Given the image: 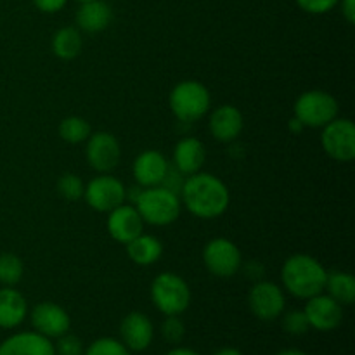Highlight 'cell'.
I'll use <instances>...</instances> for the list:
<instances>
[{
	"label": "cell",
	"mask_w": 355,
	"mask_h": 355,
	"mask_svg": "<svg viewBox=\"0 0 355 355\" xmlns=\"http://www.w3.org/2000/svg\"><path fill=\"white\" fill-rule=\"evenodd\" d=\"M342 12H343V17L347 19V23L354 24L355 23V0H342Z\"/></svg>",
	"instance_id": "cell-35"
},
{
	"label": "cell",
	"mask_w": 355,
	"mask_h": 355,
	"mask_svg": "<svg viewBox=\"0 0 355 355\" xmlns=\"http://www.w3.org/2000/svg\"><path fill=\"white\" fill-rule=\"evenodd\" d=\"M304 312L307 315L309 326L322 333L335 331L343 321V305L324 293L309 298Z\"/></svg>",
	"instance_id": "cell-13"
},
{
	"label": "cell",
	"mask_w": 355,
	"mask_h": 355,
	"mask_svg": "<svg viewBox=\"0 0 355 355\" xmlns=\"http://www.w3.org/2000/svg\"><path fill=\"white\" fill-rule=\"evenodd\" d=\"M31 326L37 333L47 338H59L71 328V318L61 305L54 302H42L35 305L30 314Z\"/></svg>",
	"instance_id": "cell-12"
},
{
	"label": "cell",
	"mask_w": 355,
	"mask_h": 355,
	"mask_svg": "<svg viewBox=\"0 0 355 355\" xmlns=\"http://www.w3.org/2000/svg\"><path fill=\"white\" fill-rule=\"evenodd\" d=\"M245 127L243 113L232 104H222L217 110L211 111L208 128L214 139L220 142H232L241 135Z\"/></svg>",
	"instance_id": "cell-17"
},
{
	"label": "cell",
	"mask_w": 355,
	"mask_h": 355,
	"mask_svg": "<svg viewBox=\"0 0 355 355\" xmlns=\"http://www.w3.org/2000/svg\"><path fill=\"white\" fill-rule=\"evenodd\" d=\"M211 355H245L239 349H234V347H224V349H218L217 352Z\"/></svg>",
	"instance_id": "cell-38"
},
{
	"label": "cell",
	"mask_w": 355,
	"mask_h": 355,
	"mask_svg": "<svg viewBox=\"0 0 355 355\" xmlns=\"http://www.w3.org/2000/svg\"><path fill=\"white\" fill-rule=\"evenodd\" d=\"M283 329L288 333V335L300 336L305 335V333L311 329L307 321V315H305L304 311H290L284 314L283 312Z\"/></svg>",
	"instance_id": "cell-29"
},
{
	"label": "cell",
	"mask_w": 355,
	"mask_h": 355,
	"mask_svg": "<svg viewBox=\"0 0 355 355\" xmlns=\"http://www.w3.org/2000/svg\"><path fill=\"white\" fill-rule=\"evenodd\" d=\"M0 355H55L51 338L37 331H21L0 343Z\"/></svg>",
	"instance_id": "cell-18"
},
{
	"label": "cell",
	"mask_w": 355,
	"mask_h": 355,
	"mask_svg": "<svg viewBox=\"0 0 355 355\" xmlns=\"http://www.w3.org/2000/svg\"><path fill=\"white\" fill-rule=\"evenodd\" d=\"M55 355H83V347L82 340L75 335H69V333H64L62 336H59L58 342L54 345Z\"/></svg>",
	"instance_id": "cell-31"
},
{
	"label": "cell",
	"mask_w": 355,
	"mask_h": 355,
	"mask_svg": "<svg viewBox=\"0 0 355 355\" xmlns=\"http://www.w3.org/2000/svg\"><path fill=\"white\" fill-rule=\"evenodd\" d=\"M83 191H85V184L82 182L78 175L75 173H64L59 177L58 180V193L61 194L64 200L76 201L83 198Z\"/></svg>",
	"instance_id": "cell-28"
},
{
	"label": "cell",
	"mask_w": 355,
	"mask_h": 355,
	"mask_svg": "<svg viewBox=\"0 0 355 355\" xmlns=\"http://www.w3.org/2000/svg\"><path fill=\"white\" fill-rule=\"evenodd\" d=\"M106 225L111 238L118 243H123V245H127L128 241L144 232V220H142L134 205L123 203L111 210Z\"/></svg>",
	"instance_id": "cell-15"
},
{
	"label": "cell",
	"mask_w": 355,
	"mask_h": 355,
	"mask_svg": "<svg viewBox=\"0 0 355 355\" xmlns=\"http://www.w3.org/2000/svg\"><path fill=\"white\" fill-rule=\"evenodd\" d=\"M83 198L92 210L110 214L111 210L127 201V187L116 177L110 173H101L87 184Z\"/></svg>",
	"instance_id": "cell-9"
},
{
	"label": "cell",
	"mask_w": 355,
	"mask_h": 355,
	"mask_svg": "<svg viewBox=\"0 0 355 355\" xmlns=\"http://www.w3.org/2000/svg\"><path fill=\"white\" fill-rule=\"evenodd\" d=\"M165 355H200V354L193 349H187V347H175V349L168 350Z\"/></svg>",
	"instance_id": "cell-36"
},
{
	"label": "cell",
	"mask_w": 355,
	"mask_h": 355,
	"mask_svg": "<svg viewBox=\"0 0 355 355\" xmlns=\"http://www.w3.org/2000/svg\"><path fill=\"white\" fill-rule=\"evenodd\" d=\"M338 101L326 90H307L295 101L293 116L305 128H322L338 116Z\"/></svg>",
	"instance_id": "cell-6"
},
{
	"label": "cell",
	"mask_w": 355,
	"mask_h": 355,
	"mask_svg": "<svg viewBox=\"0 0 355 355\" xmlns=\"http://www.w3.org/2000/svg\"><path fill=\"white\" fill-rule=\"evenodd\" d=\"M134 207L137 208L144 224L156 225V227L173 224L182 210L179 194L172 193L163 186L142 187Z\"/></svg>",
	"instance_id": "cell-3"
},
{
	"label": "cell",
	"mask_w": 355,
	"mask_h": 355,
	"mask_svg": "<svg viewBox=\"0 0 355 355\" xmlns=\"http://www.w3.org/2000/svg\"><path fill=\"white\" fill-rule=\"evenodd\" d=\"M168 159L156 149H146L135 158L132 172L134 179L141 187L162 186L166 172H168Z\"/></svg>",
	"instance_id": "cell-16"
},
{
	"label": "cell",
	"mask_w": 355,
	"mask_h": 355,
	"mask_svg": "<svg viewBox=\"0 0 355 355\" xmlns=\"http://www.w3.org/2000/svg\"><path fill=\"white\" fill-rule=\"evenodd\" d=\"M168 104L177 120L194 123L210 111V90L198 80H184L172 89Z\"/></svg>",
	"instance_id": "cell-4"
},
{
	"label": "cell",
	"mask_w": 355,
	"mask_h": 355,
	"mask_svg": "<svg viewBox=\"0 0 355 355\" xmlns=\"http://www.w3.org/2000/svg\"><path fill=\"white\" fill-rule=\"evenodd\" d=\"M184 180H186V175H184V173H180L179 170H177L172 163H170L168 172H166L162 186L166 187L168 191H172V193L180 194V191H182V186H184Z\"/></svg>",
	"instance_id": "cell-33"
},
{
	"label": "cell",
	"mask_w": 355,
	"mask_h": 355,
	"mask_svg": "<svg viewBox=\"0 0 355 355\" xmlns=\"http://www.w3.org/2000/svg\"><path fill=\"white\" fill-rule=\"evenodd\" d=\"M28 302L23 293L12 286L0 290V328L14 329L26 319Z\"/></svg>",
	"instance_id": "cell-21"
},
{
	"label": "cell",
	"mask_w": 355,
	"mask_h": 355,
	"mask_svg": "<svg viewBox=\"0 0 355 355\" xmlns=\"http://www.w3.org/2000/svg\"><path fill=\"white\" fill-rule=\"evenodd\" d=\"M76 2H80V3H82V2H89V0H76Z\"/></svg>",
	"instance_id": "cell-40"
},
{
	"label": "cell",
	"mask_w": 355,
	"mask_h": 355,
	"mask_svg": "<svg viewBox=\"0 0 355 355\" xmlns=\"http://www.w3.org/2000/svg\"><path fill=\"white\" fill-rule=\"evenodd\" d=\"M321 146L326 155L340 163L355 158V125L349 118H338L322 127Z\"/></svg>",
	"instance_id": "cell-7"
},
{
	"label": "cell",
	"mask_w": 355,
	"mask_h": 355,
	"mask_svg": "<svg viewBox=\"0 0 355 355\" xmlns=\"http://www.w3.org/2000/svg\"><path fill=\"white\" fill-rule=\"evenodd\" d=\"M203 263L215 277L236 276L243 267V257L236 243L227 238H215L203 248Z\"/></svg>",
	"instance_id": "cell-8"
},
{
	"label": "cell",
	"mask_w": 355,
	"mask_h": 355,
	"mask_svg": "<svg viewBox=\"0 0 355 355\" xmlns=\"http://www.w3.org/2000/svg\"><path fill=\"white\" fill-rule=\"evenodd\" d=\"M288 128H290L291 134H300L305 127L300 123V121H298V118L293 116L290 121H288Z\"/></svg>",
	"instance_id": "cell-37"
},
{
	"label": "cell",
	"mask_w": 355,
	"mask_h": 355,
	"mask_svg": "<svg viewBox=\"0 0 355 355\" xmlns=\"http://www.w3.org/2000/svg\"><path fill=\"white\" fill-rule=\"evenodd\" d=\"M162 335L172 345H177L186 336V326L179 315H166V319L162 324Z\"/></svg>",
	"instance_id": "cell-30"
},
{
	"label": "cell",
	"mask_w": 355,
	"mask_h": 355,
	"mask_svg": "<svg viewBox=\"0 0 355 355\" xmlns=\"http://www.w3.org/2000/svg\"><path fill=\"white\" fill-rule=\"evenodd\" d=\"M75 19L80 30L87 33H99L106 30L113 21V9L110 3L103 0H89V2H82V6L76 10Z\"/></svg>",
	"instance_id": "cell-20"
},
{
	"label": "cell",
	"mask_w": 355,
	"mask_h": 355,
	"mask_svg": "<svg viewBox=\"0 0 355 355\" xmlns=\"http://www.w3.org/2000/svg\"><path fill=\"white\" fill-rule=\"evenodd\" d=\"M328 279V270L318 259L307 253L291 255L281 267V281L284 290L295 298L309 300L322 293Z\"/></svg>",
	"instance_id": "cell-2"
},
{
	"label": "cell",
	"mask_w": 355,
	"mask_h": 355,
	"mask_svg": "<svg viewBox=\"0 0 355 355\" xmlns=\"http://www.w3.org/2000/svg\"><path fill=\"white\" fill-rule=\"evenodd\" d=\"M276 355H309V354H305L304 350H298V349H284L281 350V352H277Z\"/></svg>",
	"instance_id": "cell-39"
},
{
	"label": "cell",
	"mask_w": 355,
	"mask_h": 355,
	"mask_svg": "<svg viewBox=\"0 0 355 355\" xmlns=\"http://www.w3.org/2000/svg\"><path fill=\"white\" fill-rule=\"evenodd\" d=\"M68 0H33L35 7L42 12H47V14H54L58 10H61L62 7L66 6Z\"/></svg>",
	"instance_id": "cell-34"
},
{
	"label": "cell",
	"mask_w": 355,
	"mask_h": 355,
	"mask_svg": "<svg viewBox=\"0 0 355 355\" xmlns=\"http://www.w3.org/2000/svg\"><path fill=\"white\" fill-rule=\"evenodd\" d=\"M252 314L260 321H276L286 309V297L283 288L270 281H257L248 295Z\"/></svg>",
	"instance_id": "cell-10"
},
{
	"label": "cell",
	"mask_w": 355,
	"mask_h": 355,
	"mask_svg": "<svg viewBox=\"0 0 355 355\" xmlns=\"http://www.w3.org/2000/svg\"><path fill=\"white\" fill-rule=\"evenodd\" d=\"M324 290L340 305H352L355 302V277L343 270H333L328 274Z\"/></svg>",
	"instance_id": "cell-24"
},
{
	"label": "cell",
	"mask_w": 355,
	"mask_h": 355,
	"mask_svg": "<svg viewBox=\"0 0 355 355\" xmlns=\"http://www.w3.org/2000/svg\"><path fill=\"white\" fill-rule=\"evenodd\" d=\"M340 0H297L298 7L309 14H326L338 6Z\"/></svg>",
	"instance_id": "cell-32"
},
{
	"label": "cell",
	"mask_w": 355,
	"mask_h": 355,
	"mask_svg": "<svg viewBox=\"0 0 355 355\" xmlns=\"http://www.w3.org/2000/svg\"><path fill=\"white\" fill-rule=\"evenodd\" d=\"M82 47L83 40L78 28L64 26L55 31L54 38H52V52L62 61H71V59L78 58Z\"/></svg>",
	"instance_id": "cell-23"
},
{
	"label": "cell",
	"mask_w": 355,
	"mask_h": 355,
	"mask_svg": "<svg viewBox=\"0 0 355 355\" xmlns=\"http://www.w3.org/2000/svg\"><path fill=\"white\" fill-rule=\"evenodd\" d=\"M23 260L14 253H0V284L16 286L23 279Z\"/></svg>",
	"instance_id": "cell-26"
},
{
	"label": "cell",
	"mask_w": 355,
	"mask_h": 355,
	"mask_svg": "<svg viewBox=\"0 0 355 355\" xmlns=\"http://www.w3.org/2000/svg\"><path fill=\"white\" fill-rule=\"evenodd\" d=\"M125 246H127L128 259L142 267L153 266L163 255L162 241L158 238H155V236L144 234V232L139 234L137 238L132 239V241H128Z\"/></svg>",
	"instance_id": "cell-22"
},
{
	"label": "cell",
	"mask_w": 355,
	"mask_h": 355,
	"mask_svg": "<svg viewBox=\"0 0 355 355\" xmlns=\"http://www.w3.org/2000/svg\"><path fill=\"white\" fill-rule=\"evenodd\" d=\"M207 159V149L205 144L196 137H184L173 148L172 165L184 175H193L201 172Z\"/></svg>",
	"instance_id": "cell-19"
},
{
	"label": "cell",
	"mask_w": 355,
	"mask_h": 355,
	"mask_svg": "<svg viewBox=\"0 0 355 355\" xmlns=\"http://www.w3.org/2000/svg\"><path fill=\"white\" fill-rule=\"evenodd\" d=\"M83 355H130V350L121 343V340L103 336L97 338L83 350Z\"/></svg>",
	"instance_id": "cell-27"
},
{
	"label": "cell",
	"mask_w": 355,
	"mask_h": 355,
	"mask_svg": "<svg viewBox=\"0 0 355 355\" xmlns=\"http://www.w3.org/2000/svg\"><path fill=\"white\" fill-rule=\"evenodd\" d=\"M151 300L163 315H180L191 305V288L175 272H162L151 283Z\"/></svg>",
	"instance_id": "cell-5"
},
{
	"label": "cell",
	"mask_w": 355,
	"mask_h": 355,
	"mask_svg": "<svg viewBox=\"0 0 355 355\" xmlns=\"http://www.w3.org/2000/svg\"><path fill=\"white\" fill-rule=\"evenodd\" d=\"M120 338L130 352H144L155 340V326L142 312H130L120 324Z\"/></svg>",
	"instance_id": "cell-14"
},
{
	"label": "cell",
	"mask_w": 355,
	"mask_h": 355,
	"mask_svg": "<svg viewBox=\"0 0 355 355\" xmlns=\"http://www.w3.org/2000/svg\"><path fill=\"white\" fill-rule=\"evenodd\" d=\"M87 163L99 173H110L120 163L121 148L111 132H94L87 139Z\"/></svg>",
	"instance_id": "cell-11"
},
{
	"label": "cell",
	"mask_w": 355,
	"mask_h": 355,
	"mask_svg": "<svg viewBox=\"0 0 355 355\" xmlns=\"http://www.w3.org/2000/svg\"><path fill=\"white\" fill-rule=\"evenodd\" d=\"M92 134L90 123L82 116H68L59 123V137L68 144H80Z\"/></svg>",
	"instance_id": "cell-25"
},
{
	"label": "cell",
	"mask_w": 355,
	"mask_h": 355,
	"mask_svg": "<svg viewBox=\"0 0 355 355\" xmlns=\"http://www.w3.org/2000/svg\"><path fill=\"white\" fill-rule=\"evenodd\" d=\"M180 203L194 217L211 220L225 214L231 203L227 186L214 173L198 172L187 175L180 191Z\"/></svg>",
	"instance_id": "cell-1"
}]
</instances>
